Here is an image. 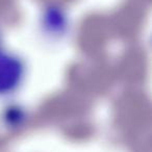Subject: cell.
<instances>
[{"label": "cell", "mask_w": 152, "mask_h": 152, "mask_svg": "<svg viewBox=\"0 0 152 152\" xmlns=\"http://www.w3.org/2000/svg\"><path fill=\"white\" fill-rule=\"evenodd\" d=\"M23 68L17 58L0 54V94L13 91L20 83Z\"/></svg>", "instance_id": "cell-1"}]
</instances>
